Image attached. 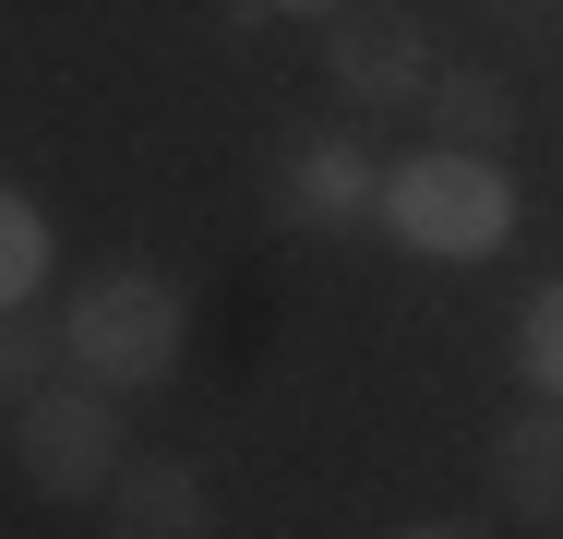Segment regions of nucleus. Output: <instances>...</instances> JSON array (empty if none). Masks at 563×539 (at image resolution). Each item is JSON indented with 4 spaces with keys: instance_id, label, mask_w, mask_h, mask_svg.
Instances as JSON below:
<instances>
[{
    "instance_id": "7",
    "label": "nucleus",
    "mask_w": 563,
    "mask_h": 539,
    "mask_svg": "<svg viewBox=\"0 0 563 539\" xmlns=\"http://www.w3.org/2000/svg\"><path fill=\"white\" fill-rule=\"evenodd\" d=\"M372 193H384V168H372L347 132H324V144H300V156H288V193H276V205L300 216V228H347Z\"/></svg>"
},
{
    "instance_id": "5",
    "label": "nucleus",
    "mask_w": 563,
    "mask_h": 539,
    "mask_svg": "<svg viewBox=\"0 0 563 539\" xmlns=\"http://www.w3.org/2000/svg\"><path fill=\"white\" fill-rule=\"evenodd\" d=\"M97 516H109V539H217V480L192 455H132Z\"/></svg>"
},
{
    "instance_id": "6",
    "label": "nucleus",
    "mask_w": 563,
    "mask_h": 539,
    "mask_svg": "<svg viewBox=\"0 0 563 539\" xmlns=\"http://www.w3.org/2000/svg\"><path fill=\"white\" fill-rule=\"evenodd\" d=\"M492 492H504V516L563 528V396H528L516 420L492 431Z\"/></svg>"
},
{
    "instance_id": "1",
    "label": "nucleus",
    "mask_w": 563,
    "mask_h": 539,
    "mask_svg": "<svg viewBox=\"0 0 563 539\" xmlns=\"http://www.w3.org/2000/svg\"><path fill=\"white\" fill-rule=\"evenodd\" d=\"M372 216H384L408 252H432V264H467V252H504V228H516V180H504V156L420 144V156H396V168H384Z\"/></svg>"
},
{
    "instance_id": "10",
    "label": "nucleus",
    "mask_w": 563,
    "mask_h": 539,
    "mask_svg": "<svg viewBox=\"0 0 563 539\" xmlns=\"http://www.w3.org/2000/svg\"><path fill=\"white\" fill-rule=\"evenodd\" d=\"M516 360H528V384H540V396H563V276L528 300V323H516Z\"/></svg>"
},
{
    "instance_id": "3",
    "label": "nucleus",
    "mask_w": 563,
    "mask_h": 539,
    "mask_svg": "<svg viewBox=\"0 0 563 539\" xmlns=\"http://www.w3.org/2000/svg\"><path fill=\"white\" fill-rule=\"evenodd\" d=\"M12 468H24L48 504H109V480L132 468L120 396L109 384H36L24 420H12Z\"/></svg>"
},
{
    "instance_id": "8",
    "label": "nucleus",
    "mask_w": 563,
    "mask_h": 539,
    "mask_svg": "<svg viewBox=\"0 0 563 539\" xmlns=\"http://www.w3.org/2000/svg\"><path fill=\"white\" fill-rule=\"evenodd\" d=\"M432 144H455V156H504L516 144V85L504 73H432Z\"/></svg>"
},
{
    "instance_id": "13",
    "label": "nucleus",
    "mask_w": 563,
    "mask_h": 539,
    "mask_svg": "<svg viewBox=\"0 0 563 539\" xmlns=\"http://www.w3.org/2000/svg\"><path fill=\"white\" fill-rule=\"evenodd\" d=\"M276 12H324V24H336V12H347V0H276Z\"/></svg>"
},
{
    "instance_id": "14",
    "label": "nucleus",
    "mask_w": 563,
    "mask_h": 539,
    "mask_svg": "<svg viewBox=\"0 0 563 539\" xmlns=\"http://www.w3.org/2000/svg\"><path fill=\"white\" fill-rule=\"evenodd\" d=\"M492 12H540V0H492Z\"/></svg>"
},
{
    "instance_id": "2",
    "label": "nucleus",
    "mask_w": 563,
    "mask_h": 539,
    "mask_svg": "<svg viewBox=\"0 0 563 539\" xmlns=\"http://www.w3.org/2000/svg\"><path fill=\"white\" fill-rule=\"evenodd\" d=\"M180 288L156 276V264H109V276H85L73 288V312H60V348H73V372L85 384H109V396H144V384H168V360H180Z\"/></svg>"
},
{
    "instance_id": "4",
    "label": "nucleus",
    "mask_w": 563,
    "mask_h": 539,
    "mask_svg": "<svg viewBox=\"0 0 563 539\" xmlns=\"http://www.w3.org/2000/svg\"><path fill=\"white\" fill-rule=\"evenodd\" d=\"M324 73H336L360 108H420L432 97V36H420L408 12H360V0H347L336 24H324Z\"/></svg>"
},
{
    "instance_id": "12",
    "label": "nucleus",
    "mask_w": 563,
    "mask_h": 539,
    "mask_svg": "<svg viewBox=\"0 0 563 539\" xmlns=\"http://www.w3.org/2000/svg\"><path fill=\"white\" fill-rule=\"evenodd\" d=\"M396 539H479V528H444V516H432V528H396Z\"/></svg>"
},
{
    "instance_id": "9",
    "label": "nucleus",
    "mask_w": 563,
    "mask_h": 539,
    "mask_svg": "<svg viewBox=\"0 0 563 539\" xmlns=\"http://www.w3.org/2000/svg\"><path fill=\"white\" fill-rule=\"evenodd\" d=\"M48 276V216L24 193H0V312H24V288Z\"/></svg>"
},
{
    "instance_id": "11",
    "label": "nucleus",
    "mask_w": 563,
    "mask_h": 539,
    "mask_svg": "<svg viewBox=\"0 0 563 539\" xmlns=\"http://www.w3.org/2000/svg\"><path fill=\"white\" fill-rule=\"evenodd\" d=\"M36 360H48V336H36V323H12V312H0V372H36Z\"/></svg>"
}]
</instances>
